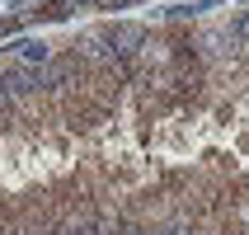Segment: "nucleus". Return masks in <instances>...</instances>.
I'll return each mask as SVG.
<instances>
[{
	"mask_svg": "<svg viewBox=\"0 0 249 235\" xmlns=\"http://www.w3.org/2000/svg\"><path fill=\"white\" fill-rule=\"evenodd\" d=\"M10 52L19 56L24 66H47V61H52V47H47L42 38H19V42L10 47Z\"/></svg>",
	"mask_w": 249,
	"mask_h": 235,
	"instance_id": "obj_5",
	"label": "nucleus"
},
{
	"mask_svg": "<svg viewBox=\"0 0 249 235\" xmlns=\"http://www.w3.org/2000/svg\"><path fill=\"white\" fill-rule=\"evenodd\" d=\"M118 235H146L141 226H118Z\"/></svg>",
	"mask_w": 249,
	"mask_h": 235,
	"instance_id": "obj_8",
	"label": "nucleus"
},
{
	"mask_svg": "<svg viewBox=\"0 0 249 235\" xmlns=\"http://www.w3.org/2000/svg\"><path fill=\"white\" fill-rule=\"evenodd\" d=\"M160 235H197V231H193V226H188V221H183V217H179V221L160 226Z\"/></svg>",
	"mask_w": 249,
	"mask_h": 235,
	"instance_id": "obj_7",
	"label": "nucleus"
},
{
	"mask_svg": "<svg viewBox=\"0 0 249 235\" xmlns=\"http://www.w3.org/2000/svg\"><path fill=\"white\" fill-rule=\"evenodd\" d=\"M71 75H75V56H71V61H66V56H61V61L52 56L47 66H38V85H42V90H61Z\"/></svg>",
	"mask_w": 249,
	"mask_h": 235,
	"instance_id": "obj_3",
	"label": "nucleus"
},
{
	"mask_svg": "<svg viewBox=\"0 0 249 235\" xmlns=\"http://www.w3.org/2000/svg\"><path fill=\"white\" fill-rule=\"evenodd\" d=\"M231 38L249 42V10H240V14H235V24H231Z\"/></svg>",
	"mask_w": 249,
	"mask_h": 235,
	"instance_id": "obj_6",
	"label": "nucleus"
},
{
	"mask_svg": "<svg viewBox=\"0 0 249 235\" xmlns=\"http://www.w3.org/2000/svg\"><path fill=\"white\" fill-rule=\"evenodd\" d=\"M0 85H5L10 94H33V90H42V85H38V66H14V71H5Z\"/></svg>",
	"mask_w": 249,
	"mask_h": 235,
	"instance_id": "obj_4",
	"label": "nucleus"
},
{
	"mask_svg": "<svg viewBox=\"0 0 249 235\" xmlns=\"http://www.w3.org/2000/svg\"><path fill=\"white\" fill-rule=\"evenodd\" d=\"M104 38L113 42V52H118V56H132V52H141V47H146V28L132 24V19H118V24L104 28Z\"/></svg>",
	"mask_w": 249,
	"mask_h": 235,
	"instance_id": "obj_1",
	"label": "nucleus"
},
{
	"mask_svg": "<svg viewBox=\"0 0 249 235\" xmlns=\"http://www.w3.org/2000/svg\"><path fill=\"white\" fill-rule=\"evenodd\" d=\"M0 235H14V231H0Z\"/></svg>",
	"mask_w": 249,
	"mask_h": 235,
	"instance_id": "obj_9",
	"label": "nucleus"
},
{
	"mask_svg": "<svg viewBox=\"0 0 249 235\" xmlns=\"http://www.w3.org/2000/svg\"><path fill=\"white\" fill-rule=\"evenodd\" d=\"M75 56H85V61H99V66H118L123 56L113 52V42L104 38V33H85L80 42H75Z\"/></svg>",
	"mask_w": 249,
	"mask_h": 235,
	"instance_id": "obj_2",
	"label": "nucleus"
}]
</instances>
